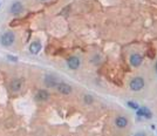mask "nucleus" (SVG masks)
<instances>
[{"label":"nucleus","mask_w":157,"mask_h":136,"mask_svg":"<svg viewBox=\"0 0 157 136\" xmlns=\"http://www.w3.org/2000/svg\"><path fill=\"white\" fill-rule=\"evenodd\" d=\"M24 11V6L20 1H14L11 6H10V12L12 14H20Z\"/></svg>","instance_id":"20e7f679"},{"label":"nucleus","mask_w":157,"mask_h":136,"mask_svg":"<svg viewBox=\"0 0 157 136\" xmlns=\"http://www.w3.org/2000/svg\"><path fill=\"white\" fill-rule=\"evenodd\" d=\"M48 97H49V94L45 89H41V90H39L37 93V99L39 101H46V100H48Z\"/></svg>","instance_id":"f8f14e48"},{"label":"nucleus","mask_w":157,"mask_h":136,"mask_svg":"<svg viewBox=\"0 0 157 136\" xmlns=\"http://www.w3.org/2000/svg\"><path fill=\"white\" fill-rule=\"evenodd\" d=\"M92 102H93V97L90 95H84V103L90 105Z\"/></svg>","instance_id":"ddd939ff"},{"label":"nucleus","mask_w":157,"mask_h":136,"mask_svg":"<svg viewBox=\"0 0 157 136\" xmlns=\"http://www.w3.org/2000/svg\"><path fill=\"white\" fill-rule=\"evenodd\" d=\"M115 123H116V126L118 128H124V127L128 126V120L126 117H123V116H118L115 120Z\"/></svg>","instance_id":"9b49d317"},{"label":"nucleus","mask_w":157,"mask_h":136,"mask_svg":"<svg viewBox=\"0 0 157 136\" xmlns=\"http://www.w3.org/2000/svg\"><path fill=\"white\" fill-rule=\"evenodd\" d=\"M128 106H129L130 108H133V109H138V108H139L136 102H131V101H129V102H128Z\"/></svg>","instance_id":"4468645a"},{"label":"nucleus","mask_w":157,"mask_h":136,"mask_svg":"<svg viewBox=\"0 0 157 136\" xmlns=\"http://www.w3.org/2000/svg\"><path fill=\"white\" fill-rule=\"evenodd\" d=\"M41 44L39 41H33L31 45H29V52L32 54H38L40 50H41Z\"/></svg>","instance_id":"0eeeda50"},{"label":"nucleus","mask_w":157,"mask_h":136,"mask_svg":"<svg viewBox=\"0 0 157 136\" xmlns=\"http://www.w3.org/2000/svg\"><path fill=\"white\" fill-rule=\"evenodd\" d=\"M42 1H46V0H42Z\"/></svg>","instance_id":"f3484780"},{"label":"nucleus","mask_w":157,"mask_h":136,"mask_svg":"<svg viewBox=\"0 0 157 136\" xmlns=\"http://www.w3.org/2000/svg\"><path fill=\"white\" fill-rule=\"evenodd\" d=\"M67 65L71 69H77L81 65V61L77 56H71V58L67 59Z\"/></svg>","instance_id":"7ed1b4c3"},{"label":"nucleus","mask_w":157,"mask_h":136,"mask_svg":"<svg viewBox=\"0 0 157 136\" xmlns=\"http://www.w3.org/2000/svg\"><path fill=\"white\" fill-rule=\"evenodd\" d=\"M15 42V34L13 32H6L0 37V44L4 47H10Z\"/></svg>","instance_id":"f257e3e1"},{"label":"nucleus","mask_w":157,"mask_h":136,"mask_svg":"<svg viewBox=\"0 0 157 136\" xmlns=\"http://www.w3.org/2000/svg\"><path fill=\"white\" fill-rule=\"evenodd\" d=\"M142 61H143V59H142V56L139 54H133L130 56V63L134 67H138L139 65L142 63Z\"/></svg>","instance_id":"1a4fd4ad"},{"label":"nucleus","mask_w":157,"mask_h":136,"mask_svg":"<svg viewBox=\"0 0 157 136\" xmlns=\"http://www.w3.org/2000/svg\"><path fill=\"white\" fill-rule=\"evenodd\" d=\"M137 115L138 116H144L147 118H151V112L147 108V107H142V108H138L137 109Z\"/></svg>","instance_id":"9d476101"},{"label":"nucleus","mask_w":157,"mask_h":136,"mask_svg":"<svg viewBox=\"0 0 157 136\" xmlns=\"http://www.w3.org/2000/svg\"><path fill=\"white\" fill-rule=\"evenodd\" d=\"M129 87H130L131 90H135V92L141 90L144 87V80L142 78H135V79H133L130 81Z\"/></svg>","instance_id":"f03ea898"},{"label":"nucleus","mask_w":157,"mask_h":136,"mask_svg":"<svg viewBox=\"0 0 157 136\" xmlns=\"http://www.w3.org/2000/svg\"><path fill=\"white\" fill-rule=\"evenodd\" d=\"M135 136H147V135H145L144 133H137Z\"/></svg>","instance_id":"dca6fc26"},{"label":"nucleus","mask_w":157,"mask_h":136,"mask_svg":"<svg viewBox=\"0 0 157 136\" xmlns=\"http://www.w3.org/2000/svg\"><path fill=\"white\" fill-rule=\"evenodd\" d=\"M56 88L61 94H65V95H68V94L72 93V87L67 83H59Z\"/></svg>","instance_id":"423d86ee"},{"label":"nucleus","mask_w":157,"mask_h":136,"mask_svg":"<svg viewBox=\"0 0 157 136\" xmlns=\"http://www.w3.org/2000/svg\"><path fill=\"white\" fill-rule=\"evenodd\" d=\"M45 84L47 87H58V84H59V82H58V80H56V78H54V76H46L45 78Z\"/></svg>","instance_id":"6e6552de"},{"label":"nucleus","mask_w":157,"mask_h":136,"mask_svg":"<svg viewBox=\"0 0 157 136\" xmlns=\"http://www.w3.org/2000/svg\"><path fill=\"white\" fill-rule=\"evenodd\" d=\"M10 87H11V90L13 93H18L21 88H22V80L21 79H14L11 84H10Z\"/></svg>","instance_id":"39448f33"},{"label":"nucleus","mask_w":157,"mask_h":136,"mask_svg":"<svg viewBox=\"0 0 157 136\" xmlns=\"http://www.w3.org/2000/svg\"><path fill=\"white\" fill-rule=\"evenodd\" d=\"M7 58H8V60H11V61H14V62H16V61H18V58H16V56H12V55H8Z\"/></svg>","instance_id":"2eb2a0df"}]
</instances>
